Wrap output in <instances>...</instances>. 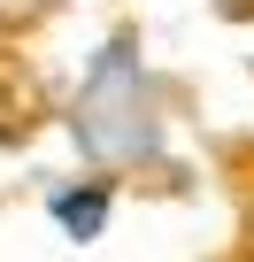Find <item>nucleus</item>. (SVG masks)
Instances as JSON below:
<instances>
[{
  "label": "nucleus",
  "mask_w": 254,
  "mask_h": 262,
  "mask_svg": "<svg viewBox=\"0 0 254 262\" xmlns=\"http://www.w3.org/2000/svg\"><path fill=\"white\" fill-rule=\"evenodd\" d=\"M54 216H62V231H70V239H93V231L108 224V193H100V185H77V193H62V201H54Z\"/></svg>",
  "instance_id": "1"
}]
</instances>
